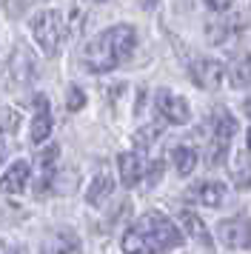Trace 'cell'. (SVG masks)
<instances>
[{"mask_svg":"<svg viewBox=\"0 0 251 254\" xmlns=\"http://www.w3.org/2000/svg\"><path fill=\"white\" fill-rule=\"evenodd\" d=\"M134 46H137L134 26L117 23L86 43L83 55H80V63L91 74H103V71H112L120 63H126V60L134 55Z\"/></svg>","mask_w":251,"mask_h":254,"instance_id":"cell-1","label":"cell"},{"mask_svg":"<svg viewBox=\"0 0 251 254\" xmlns=\"http://www.w3.org/2000/svg\"><path fill=\"white\" fill-rule=\"evenodd\" d=\"M32 35L37 40V46L43 49V55L55 58L57 52L66 43V23H63V14L55 9H40L32 17Z\"/></svg>","mask_w":251,"mask_h":254,"instance_id":"cell-2","label":"cell"},{"mask_svg":"<svg viewBox=\"0 0 251 254\" xmlns=\"http://www.w3.org/2000/svg\"><path fill=\"white\" fill-rule=\"evenodd\" d=\"M237 131V120L228 115L226 109H214L211 112V140H208V166H223L228 149H231V137Z\"/></svg>","mask_w":251,"mask_h":254,"instance_id":"cell-3","label":"cell"},{"mask_svg":"<svg viewBox=\"0 0 251 254\" xmlns=\"http://www.w3.org/2000/svg\"><path fill=\"white\" fill-rule=\"evenodd\" d=\"M137 226L146 231L151 240H154V246H157L160 252H169V249H180V246H183L180 229H177L169 217H163L160 211H148Z\"/></svg>","mask_w":251,"mask_h":254,"instance_id":"cell-4","label":"cell"},{"mask_svg":"<svg viewBox=\"0 0 251 254\" xmlns=\"http://www.w3.org/2000/svg\"><path fill=\"white\" fill-rule=\"evenodd\" d=\"M157 112L171 126H186L191 120V109L186 103V97H180V94H174V92H166V89L157 92Z\"/></svg>","mask_w":251,"mask_h":254,"instance_id":"cell-5","label":"cell"},{"mask_svg":"<svg viewBox=\"0 0 251 254\" xmlns=\"http://www.w3.org/2000/svg\"><path fill=\"white\" fill-rule=\"evenodd\" d=\"M188 74H191V80L197 83L200 89H205V92H214V89H220V83H223L226 66H223L220 60L203 58V60H194L191 69H188Z\"/></svg>","mask_w":251,"mask_h":254,"instance_id":"cell-6","label":"cell"},{"mask_svg":"<svg viewBox=\"0 0 251 254\" xmlns=\"http://www.w3.org/2000/svg\"><path fill=\"white\" fill-rule=\"evenodd\" d=\"M217 237L223 246L228 249H249L251 246V223L243 217H234V220H223L217 226Z\"/></svg>","mask_w":251,"mask_h":254,"instance_id":"cell-7","label":"cell"},{"mask_svg":"<svg viewBox=\"0 0 251 254\" xmlns=\"http://www.w3.org/2000/svg\"><path fill=\"white\" fill-rule=\"evenodd\" d=\"M29 180H32V166L26 160H14L3 172V177H0V191L3 194H23L26 191V186H29Z\"/></svg>","mask_w":251,"mask_h":254,"instance_id":"cell-8","label":"cell"},{"mask_svg":"<svg viewBox=\"0 0 251 254\" xmlns=\"http://www.w3.org/2000/svg\"><path fill=\"white\" fill-rule=\"evenodd\" d=\"M186 197H188L191 203L214 208V206H220V203L226 200V186L220 183V180H203V183L191 186V189L186 191Z\"/></svg>","mask_w":251,"mask_h":254,"instance_id":"cell-9","label":"cell"},{"mask_svg":"<svg viewBox=\"0 0 251 254\" xmlns=\"http://www.w3.org/2000/svg\"><path fill=\"white\" fill-rule=\"evenodd\" d=\"M40 254H80V240L74 231L68 229H57L52 234H46Z\"/></svg>","mask_w":251,"mask_h":254,"instance_id":"cell-10","label":"cell"},{"mask_svg":"<svg viewBox=\"0 0 251 254\" xmlns=\"http://www.w3.org/2000/svg\"><path fill=\"white\" fill-rule=\"evenodd\" d=\"M117 169H120V180H123L126 189H131L143 180V174H146V163L143 157L137 154V151H123L120 157H117Z\"/></svg>","mask_w":251,"mask_h":254,"instance_id":"cell-11","label":"cell"},{"mask_svg":"<svg viewBox=\"0 0 251 254\" xmlns=\"http://www.w3.org/2000/svg\"><path fill=\"white\" fill-rule=\"evenodd\" d=\"M34 106H37V112H34V117H32V128H29V134H32V143H43V140H49V134H52L55 120H52L49 100H46L43 94H37Z\"/></svg>","mask_w":251,"mask_h":254,"instance_id":"cell-12","label":"cell"},{"mask_svg":"<svg viewBox=\"0 0 251 254\" xmlns=\"http://www.w3.org/2000/svg\"><path fill=\"white\" fill-rule=\"evenodd\" d=\"M120 249H123V254H160L154 240L140 226H131V229L126 231L123 240H120Z\"/></svg>","mask_w":251,"mask_h":254,"instance_id":"cell-13","label":"cell"},{"mask_svg":"<svg viewBox=\"0 0 251 254\" xmlns=\"http://www.w3.org/2000/svg\"><path fill=\"white\" fill-rule=\"evenodd\" d=\"M9 74L14 77L17 83H29L34 77V58H32V52L26 46H17L14 49V55L9 58Z\"/></svg>","mask_w":251,"mask_h":254,"instance_id":"cell-14","label":"cell"},{"mask_svg":"<svg viewBox=\"0 0 251 254\" xmlns=\"http://www.w3.org/2000/svg\"><path fill=\"white\" fill-rule=\"evenodd\" d=\"M180 223H183V229H186V234H188L191 240H197L200 246H205V249L214 246L211 234H208V229H205V223L197 217L194 211H180Z\"/></svg>","mask_w":251,"mask_h":254,"instance_id":"cell-15","label":"cell"},{"mask_svg":"<svg viewBox=\"0 0 251 254\" xmlns=\"http://www.w3.org/2000/svg\"><path fill=\"white\" fill-rule=\"evenodd\" d=\"M228 80H231L234 89H251V55H246V58H240L231 63Z\"/></svg>","mask_w":251,"mask_h":254,"instance_id":"cell-16","label":"cell"},{"mask_svg":"<svg viewBox=\"0 0 251 254\" xmlns=\"http://www.w3.org/2000/svg\"><path fill=\"white\" fill-rule=\"evenodd\" d=\"M112 189H114L112 177H109L106 172H100L94 180H91L89 191H86V200H89L91 206H100V203H106V197L112 194Z\"/></svg>","mask_w":251,"mask_h":254,"instance_id":"cell-17","label":"cell"},{"mask_svg":"<svg viewBox=\"0 0 251 254\" xmlns=\"http://www.w3.org/2000/svg\"><path fill=\"white\" fill-rule=\"evenodd\" d=\"M171 160H174V169H177L180 177H188L197 169V151L191 146H177V149L171 151Z\"/></svg>","mask_w":251,"mask_h":254,"instance_id":"cell-18","label":"cell"},{"mask_svg":"<svg viewBox=\"0 0 251 254\" xmlns=\"http://www.w3.org/2000/svg\"><path fill=\"white\" fill-rule=\"evenodd\" d=\"M231 180L237 189H251V160L246 154H237L231 160Z\"/></svg>","mask_w":251,"mask_h":254,"instance_id":"cell-19","label":"cell"},{"mask_svg":"<svg viewBox=\"0 0 251 254\" xmlns=\"http://www.w3.org/2000/svg\"><path fill=\"white\" fill-rule=\"evenodd\" d=\"M231 32H234V20H217V23H208L205 37H208L211 43H220V40H226Z\"/></svg>","mask_w":251,"mask_h":254,"instance_id":"cell-20","label":"cell"},{"mask_svg":"<svg viewBox=\"0 0 251 254\" xmlns=\"http://www.w3.org/2000/svg\"><path fill=\"white\" fill-rule=\"evenodd\" d=\"M83 106H86V94H83V89H77V86H68L66 109H68V112H80Z\"/></svg>","mask_w":251,"mask_h":254,"instance_id":"cell-21","label":"cell"},{"mask_svg":"<svg viewBox=\"0 0 251 254\" xmlns=\"http://www.w3.org/2000/svg\"><path fill=\"white\" fill-rule=\"evenodd\" d=\"M231 3H234V0H205V6H208V9H214V12H226Z\"/></svg>","mask_w":251,"mask_h":254,"instance_id":"cell-22","label":"cell"},{"mask_svg":"<svg viewBox=\"0 0 251 254\" xmlns=\"http://www.w3.org/2000/svg\"><path fill=\"white\" fill-rule=\"evenodd\" d=\"M6 154H9V149H6V140H0V166H3V160H6Z\"/></svg>","mask_w":251,"mask_h":254,"instance_id":"cell-23","label":"cell"},{"mask_svg":"<svg viewBox=\"0 0 251 254\" xmlns=\"http://www.w3.org/2000/svg\"><path fill=\"white\" fill-rule=\"evenodd\" d=\"M0 254H11V246L6 240H0Z\"/></svg>","mask_w":251,"mask_h":254,"instance_id":"cell-24","label":"cell"},{"mask_svg":"<svg viewBox=\"0 0 251 254\" xmlns=\"http://www.w3.org/2000/svg\"><path fill=\"white\" fill-rule=\"evenodd\" d=\"M140 6L143 9H151V6H157V0H140Z\"/></svg>","mask_w":251,"mask_h":254,"instance_id":"cell-25","label":"cell"},{"mask_svg":"<svg viewBox=\"0 0 251 254\" xmlns=\"http://www.w3.org/2000/svg\"><path fill=\"white\" fill-rule=\"evenodd\" d=\"M243 112H246V115L251 117V97H249V100H246V106H243Z\"/></svg>","mask_w":251,"mask_h":254,"instance_id":"cell-26","label":"cell"},{"mask_svg":"<svg viewBox=\"0 0 251 254\" xmlns=\"http://www.w3.org/2000/svg\"><path fill=\"white\" fill-rule=\"evenodd\" d=\"M246 143H249V151H251V128H249V134H246Z\"/></svg>","mask_w":251,"mask_h":254,"instance_id":"cell-27","label":"cell"},{"mask_svg":"<svg viewBox=\"0 0 251 254\" xmlns=\"http://www.w3.org/2000/svg\"><path fill=\"white\" fill-rule=\"evenodd\" d=\"M91 3H106V0H91Z\"/></svg>","mask_w":251,"mask_h":254,"instance_id":"cell-28","label":"cell"}]
</instances>
